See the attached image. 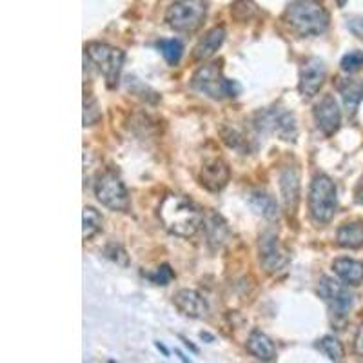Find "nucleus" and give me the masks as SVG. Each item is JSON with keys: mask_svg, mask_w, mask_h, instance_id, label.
Wrapping results in <instances>:
<instances>
[{"mask_svg": "<svg viewBox=\"0 0 363 363\" xmlns=\"http://www.w3.org/2000/svg\"><path fill=\"white\" fill-rule=\"evenodd\" d=\"M102 113H100L99 102L91 93H86L84 96V125H95L100 120Z\"/></svg>", "mask_w": 363, "mask_h": 363, "instance_id": "obj_28", "label": "nucleus"}, {"mask_svg": "<svg viewBox=\"0 0 363 363\" xmlns=\"http://www.w3.org/2000/svg\"><path fill=\"white\" fill-rule=\"evenodd\" d=\"M191 87L200 95H206L213 100H223L227 96H236L240 93V84L235 80H227L222 74V67L216 62L203 64L194 71L191 77Z\"/></svg>", "mask_w": 363, "mask_h": 363, "instance_id": "obj_4", "label": "nucleus"}, {"mask_svg": "<svg viewBox=\"0 0 363 363\" xmlns=\"http://www.w3.org/2000/svg\"><path fill=\"white\" fill-rule=\"evenodd\" d=\"M318 296L322 298L336 318H345L354 306V294L349 291L345 281H338L330 277H323L318 285Z\"/></svg>", "mask_w": 363, "mask_h": 363, "instance_id": "obj_8", "label": "nucleus"}, {"mask_svg": "<svg viewBox=\"0 0 363 363\" xmlns=\"http://www.w3.org/2000/svg\"><path fill=\"white\" fill-rule=\"evenodd\" d=\"M225 40V29L223 28H213L211 31H207L206 37L196 44L193 51V57L196 60H207L211 58L216 51L220 50V45Z\"/></svg>", "mask_w": 363, "mask_h": 363, "instance_id": "obj_19", "label": "nucleus"}, {"mask_svg": "<svg viewBox=\"0 0 363 363\" xmlns=\"http://www.w3.org/2000/svg\"><path fill=\"white\" fill-rule=\"evenodd\" d=\"M207 17V0H177L165 11V22L174 31L193 33Z\"/></svg>", "mask_w": 363, "mask_h": 363, "instance_id": "obj_5", "label": "nucleus"}, {"mask_svg": "<svg viewBox=\"0 0 363 363\" xmlns=\"http://www.w3.org/2000/svg\"><path fill=\"white\" fill-rule=\"evenodd\" d=\"M249 206L255 211L256 215H262L267 220H278V203L274 202L271 194L262 193V191H256V193L251 194L249 199Z\"/></svg>", "mask_w": 363, "mask_h": 363, "instance_id": "obj_22", "label": "nucleus"}, {"mask_svg": "<svg viewBox=\"0 0 363 363\" xmlns=\"http://www.w3.org/2000/svg\"><path fill=\"white\" fill-rule=\"evenodd\" d=\"M284 22L298 37H318L329 29V11L318 0H293L284 13Z\"/></svg>", "mask_w": 363, "mask_h": 363, "instance_id": "obj_2", "label": "nucleus"}, {"mask_svg": "<svg viewBox=\"0 0 363 363\" xmlns=\"http://www.w3.org/2000/svg\"><path fill=\"white\" fill-rule=\"evenodd\" d=\"M260 264L267 274H278L289 265V255L280 245V240L272 231H265L258 240Z\"/></svg>", "mask_w": 363, "mask_h": 363, "instance_id": "obj_9", "label": "nucleus"}, {"mask_svg": "<svg viewBox=\"0 0 363 363\" xmlns=\"http://www.w3.org/2000/svg\"><path fill=\"white\" fill-rule=\"evenodd\" d=\"M220 135H222V140L225 142L229 147L236 149V151H242V153L247 149V140H245L244 136L240 135L235 128H231V125H223V128L220 129Z\"/></svg>", "mask_w": 363, "mask_h": 363, "instance_id": "obj_27", "label": "nucleus"}, {"mask_svg": "<svg viewBox=\"0 0 363 363\" xmlns=\"http://www.w3.org/2000/svg\"><path fill=\"white\" fill-rule=\"evenodd\" d=\"M336 244L345 249L363 247V222L354 220L340 225L336 231Z\"/></svg>", "mask_w": 363, "mask_h": 363, "instance_id": "obj_20", "label": "nucleus"}, {"mask_svg": "<svg viewBox=\"0 0 363 363\" xmlns=\"http://www.w3.org/2000/svg\"><path fill=\"white\" fill-rule=\"evenodd\" d=\"M231 15L238 22H249L258 15V6L252 0H236L231 6Z\"/></svg>", "mask_w": 363, "mask_h": 363, "instance_id": "obj_26", "label": "nucleus"}, {"mask_svg": "<svg viewBox=\"0 0 363 363\" xmlns=\"http://www.w3.org/2000/svg\"><path fill=\"white\" fill-rule=\"evenodd\" d=\"M158 50H160L162 57L165 58V62L169 66H177L180 62L182 55H184V45L177 38H162L158 40Z\"/></svg>", "mask_w": 363, "mask_h": 363, "instance_id": "obj_23", "label": "nucleus"}, {"mask_svg": "<svg viewBox=\"0 0 363 363\" xmlns=\"http://www.w3.org/2000/svg\"><path fill=\"white\" fill-rule=\"evenodd\" d=\"M338 91L349 115H356L359 104L363 102V84L352 79H342L338 82Z\"/></svg>", "mask_w": 363, "mask_h": 363, "instance_id": "obj_21", "label": "nucleus"}, {"mask_svg": "<svg viewBox=\"0 0 363 363\" xmlns=\"http://www.w3.org/2000/svg\"><path fill=\"white\" fill-rule=\"evenodd\" d=\"M84 51H86V57L91 62L95 64L96 69L104 74L108 87L113 89V87L118 86L120 71H122L125 58L124 51L109 44H102V42H89V44H86Z\"/></svg>", "mask_w": 363, "mask_h": 363, "instance_id": "obj_6", "label": "nucleus"}, {"mask_svg": "<svg viewBox=\"0 0 363 363\" xmlns=\"http://www.w3.org/2000/svg\"><path fill=\"white\" fill-rule=\"evenodd\" d=\"M347 28L354 37L362 38L363 40V17H352L347 21Z\"/></svg>", "mask_w": 363, "mask_h": 363, "instance_id": "obj_32", "label": "nucleus"}, {"mask_svg": "<svg viewBox=\"0 0 363 363\" xmlns=\"http://www.w3.org/2000/svg\"><path fill=\"white\" fill-rule=\"evenodd\" d=\"M203 229H206L207 244L213 249H220L229 238V227H227L225 220L215 213V211H207L202 222Z\"/></svg>", "mask_w": 363, "mask_h": 363, "instance_id": "obj_16", "label": "nucleus"}, {"mask_svg": "<svg viewBox=\"0 0 363 363\" xmlns=\"http://www.w3.org/2000/svg\"><path fill=\"white\" fill-rule=\"evenodd\" d=\"M258 128L265 129V131L277 133L281 140L285 142H294L298 136L296 128V118L294 115L287 111H267L258 116Z\"/></svg>", "mask_w": 363, "mask_h": 363, "instance_id": "obj_11", "label": "nucleus"}, {"mask_svg": "<svg viewBox=\"0 0 363 363\" xmlns=\"http://www.w3.org/2000/svg\"><path fill=\"white\" fill-rule=\"evenodd\" d=\"M356 202L363 203V178H362V180H359L358 189H356Z\"/></svg>", "mask_w": 363, "mask_h": 363, "instance_id": "obj_34", "label": "nucleus"}, {"mask_svg": "<svg viewBox=\"0 0 363 363\" xmlns=\"http://www.w3.org/2000/svg\"><path fill=\"white\" fill-rule=\"evenodd\" d=\"M309 215L314 223L325 225L335 218L338 211V191L335 182L327 174H316L309 189Z\"/></svg>", "mask_w": 363, "mask_h": 363, "instance_id": "obj_3", "label": "nucleus"}, {"mask_svg": "<svg viewBox=\"0 0 363 363\" xmlns=\"http://www.w3.org/2000/svg\"><path fill=\"white\" fill-rule=\"evenodd\" d=\"M280 193L287 213H296L300 203V171L294 165H287L280 173Z\"/></svg>", "mask_w": 363, "mask_h": 363, "instance_id": "obj_15", "label": "nucleus"}, {"mask_svg": "<svg viewBox=\"0 0 363 363\" xmlns=\"http://www.w3.org/2000/svg\"><path fill=\"white\" fill-rule=\"evenodd\" d=\"M333 271L347 285L363 284V262L352 258H338L333 262Z\"/></svg>", "mask_w": 363, "mask_h": 363, "instance_id": "obj_18", "label": "nucleus"}, {"mask_svg": "<svg viewBox=\"0 0 363 363\" xmlns=\"http://www.w3.org/2000/svg\"><path fill=\"white\" fill-rule=\"evenodd\" d=\"M316 349L320 352H323L330 362H342L343 356H345L342 342L338 338H335V336H323L322 340H318Z\"/></svg>", "mask_w": 363, "mask_h": 363, "instance_id": "obj_24", "label": "nucleus"}, {"mask_svg": "<svg viewBox=\"0 0 363 363\" xmlns=\"http://www.w3.org/2000/svg\"><path fill=\"white\" fill-rule=\"evenodd\" d=\"M162 225L174 236L191 238L199 233L203 218L199 207L182 194H167L158 206Z\"/></svg>", "mask_w": 363, "mask_h": 363, "instance_id": "obj_1", "label": "nucleus"}, {"mask_svg": "<svg viewBox=\"0 0 363 363\" xmlns=\"http://www.w3.org/2000/svg\"><path fill=\"white\" fill-rule=\"evenodd\" d=\"M84 240H91L96 233L102 229V215H100L99 211L95 207L86 206L84 207Z\"/></svg>", "mask_w": 363, "mask_h": 363, "instance_id": "obj_25", "label": "nucleus"}, {"mask_svg": "<svg viewBox=\"0 0 363 363\" xmlns=\"http://www.w3.org/2000/svg\"><path fill=\"white\" fill-rule=\"evenodd\" d=\"M95 194L99 202L111 211H128L129 194L122 178L113 169H106L96 177Z\"/></svg>", "mask_w": 363, "mask_h": 363, "instance_id": "obj_7", "label": "nucleus"}, {"mask_svg": "<svg viewBox=\"0 0 363 363\" xmlns=\"http://www.w3.org/2000/svg\"><path fill=\"white\" fill-rule=\"evenodd\" d=\"M354 352L363 358V323L358 327V333L354 336Z\"/></svg>", "mask_w": 363, "mask_h": 363, "instance_id": "obj_33", "label": "nucleus"}, {"mask_svg": "<svg viewBox=\"0 0 363 363\" xmlns=\"http://www.w3.org/2000/svg\"><path fill=\"white\" fill-rule=\"evenodd\" d=\"M106 255H108V258H111L113 262H116L118 265L129 264L128 255H125V251L122 249V245H118V244H109L108 247H106Z\"/></svg>", "mask_w": 363, "mask_h": 363, "instance_id": "obj_31", "label": "nucleus"}, {"mask_svg": "<svg viewBox=\"0 0 363 363\" xmlns=\"http://www.w3.org/2000/svg\"><path fill=\"white\" fill-rule=\"evenodd\" d=\"M157 347H158V351L164 352V356H169V352H167V349H165V347L162 345V343H157Z\"/></svg>", "mask_w": 363, "mask_h": 363, "instance_id": "obj_35", "label": "nucleus"}, {"mask_svg": "<svg viewBox=\"0 0 363 363\" xmlns=\"http://www.w3.org/2000/svg\"><path fill=\"white\" fill-rule=\"evenodd\" d=\"M314 122L325 136H333L342 124V111L333 95H323L313 109Z\"/></svg>", "mask_w": 363, "mask_h": 363, "instance_id": "obj_12", "label": "nucleus"}, {"mask_svg": "<svg viewBox=\"0 0 363 363\" xmlns=\"http://www.w3.org/2000/svg\"><path fill=\"white\" fill-rule=\"evenodd\" d=\"M327 79V66L322 58L311 57L300 67V80H298V91L306 100L318 95Z\"/></svg>", "mask_w": 363, "mask_h": 363, "instance_id": "obj_10", "label": "nucleus"}, {"mask_svg": "<svg viewBox=\"0 0 363 363\" xmlns=\"http://www.w3.org/2000/svg\"><path fill=\"white\" fill-rule=\"evenodd\" d=\"M145 277L153 281L155 285H167L174 278V272L171 271L169 265H160L155 272H147Z\"/></svg>", "mask_w": 363, "mask_h": 363, "instance_id": "obj_30", "label": "nucleus"}, {"mask_svg": "<svg viewBox=\"0 0 363 363\" xmlns=\"http://www.w3.org/2000/svg\"><path fill=\"white\" fill-rule=\"evenodd\" d=\"M229 178H231L229 165H227L220 157L209 158V160L203 162L202 167H200V184H202V187H206L207 191H213V193L222 191L223 187L229 184Z\"/></svg>", "mask_w": 363, "mask_h": 363, "instance_id": "obj_13", "label": "nucleus"}, {"mask_svg": "<svg viewBox=\"0 0 363 363\" xmlns=\"http://www.w3.org/2000/svg\"><path fill=\"white\" fill-rule=\"evenodd\" d=\"M247 351L249 354L255 356L256 359L262 362H272L277 359V347L271 342L267 335H264L262 330L255 329L247 338Z\"/></svg>", "mask_w": 363, "mask_h": 363, "instance_id": "obj_17", "label": "nucleus"}, {"mask_svg": "<svg viewBox=\"0 0 363 363\" xmlns=\"http://www.w3.org/2000/svg\"><path fill=\"white\" fill-rule=\"evenodd\" d=\"M173 303L184 316L193 318V320H200L209 314V303L199 291L180 289L173 296Z\"/></svg>", "mask_w": 363, "mask_h": 363, "instance_id": "obj_14", "label": "nucleus"}, {"mask_svg": "<svg viewBox=\"0 0 363 363\" xmlns=\"http://www.w3.org/2000/svg\"><path fill=\"white\" fill-rule=\"evenodd\" d=\"M342 69L345 73L352 74V73H358L359 69H363V53L362 51H349L345 57L342 58Z\"/></svg>", "mask_w": 363, "mask_h": 363, "instance_id": "obj_29", "label": "nucleus"}]
</instances>
